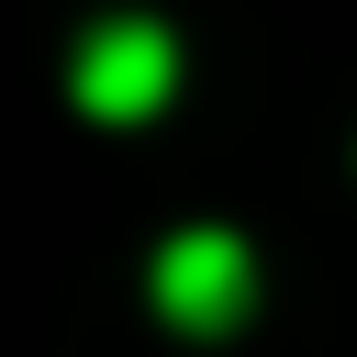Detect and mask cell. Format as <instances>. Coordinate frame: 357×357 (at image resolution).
<instances>
[{
	"label": "cell",
	"mask_w": 357,
	"mask_h": 357,
	"mask_svg": "<svg viewBox=\"0 0 357 357\" xmlns=\"http://www.w3.org/2000/svg\"><path fill=\"white\" fill-rule=\"evenodd\" d=\"M167 78H178V45L156 22H112L78 45V112H100V123H145L167 100Z\"/></svg>",
	"instance_id": "cell-1"
},
{
	"label": "cell",
	"mask_w": 357,
	"mask_h": 357,
	"mask_svg": "<svg viewBox=\"0 0 357 357\" xmlns=\"http://www.w3.org/2000/svg\"><path fill=\"white\" fill-rule=\"evenodd\" d=\"M245 290H257V268H245V245L234 234H178L167 257H156V312L167 324H190V335H223L234 312H245Z\"/></svg>",
	"instance_id": "cell-2"
}]
</instances>
